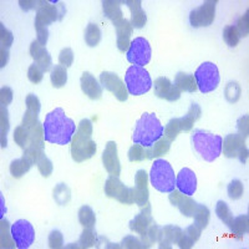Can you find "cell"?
Here are the masks:
<instances>
[{
  "mask_svg": "<svg viewBox=\"0 0 249 249\" xmlns=\"http://www.w3.org/2000/svg\"><path fill=\"white\" fill-rule=\"evenodd\" d=\"M20 6L24 9V10H31V9L34 8H39V5L37 4H40V1H24V0H20L19 1Z\"/></svg>",
  "mask_w": 249,
  "mask_h": 249,
  "instance_id": "59",
  "label": "cell"
},
{
  "mask_svg": "<svg viewBox=\"0 0 249 249\" xmlns=\"http://www.w3.org/2000/svg\"><path fill=\"white\" fill-rule=\"evenodd\" d=\"M102 164L111 176H120L121 163L117 155V144L115 141H108L102 153Z\"/></svg>",
  "mask_w": 249,
  "mask_h": 249,
  "instance_id": "15",
  "label": "cell"
},
{
  "mask_svg": "<svg viewBox=\"0 0 249 249\" xmlns=\"http://www.w3.org/2000/svg\"><path fill=\"white\" fill-rule=\"evenodd\" d=\"M0 66L4 68L6 65V62H8L9 59V50H5V49H1L0 48Z\"/></svg>",
  "mask_w": 249,
  "mask_h": 249,
  "instance_id": "60",
  "label": "cell"
},
{
  "mask_svg": "<svg viewBox=\"0 0 249 249\" xmlns=\"http://www.w3.org/2000/svg\"><path fill=\"white\" fill-rule=\"evenodd\" d=\"M163 132H164V136L167 137L171 142L175 141L177 139L179 133L183 132L182 131V124L179 119H172L167 124H166V127L163 128Z\"/></svg>",
  "mask_w": 249,
  "mask_h": 249,
  "instance_id": "39",
  "label": "cell"
},
{
  "mask_svg": "<svg viewBox=\"0 0 249 249\" xmlns=\"http://www.w3.org/2000/svg\"><path fill=\"white\" fill-rule=\"evenodd\" d=\"M223 39L227 43V45L231 46V48H234L239 43V34H238L237 28L234 25H228L224 28L223 30Z\"/></svg>",
  "mask_w": 249,
  "mask_h": 249,
  "instance_id": "44",
  "label": "cell"
},
{
  "mask_svg": "<svg viewBox=\"0 0 249 249\" xmlns=\"http://www.w3.org/2000/svg\"><path fill=\"white\" fill-rule=\"evenodd\" d=\"M71 198L70 188L65 183H59L54 188V199L60 206H65Z\"/></svg>",
  "mask_w": 249,
  "mask_h": 249,
  "instance_id": "38",
  "label": "cell"
},
{
  "mask_svg": "<svg viewBox=\"0 0 249 249\" xmlns=\"http://www.w3.org/2000/svg\"><path fill=\"white\" fill-rule=\"evenodd\" d=\"M217 0H207L198 8L193 9L190 14V23L193 28L210 26L215 17Z\"/></svg>",
  "mask_w": 249,
  "mask_h": 249,
  "instance_id": "13",
  "label": "cell"
},
{
  "mask_svg": "<svg viewBox=\"0 0 249 249\" xmlns=\"http://www.w3.org/2000/svg\"><path fill=\"white\" fill-rule=\"evenodd\" d=\"M49 247L53 249H60L64 247V237L60 231H53L49 234Z\"/></svg>",
  "mask_w": 249,
  "mask_h": 249,
  "instance_id": "54",
  "label": "cell"
},
{
  "mask_svg": "<svg viewBox=\"0 0 249 249\" xmlns=\"http://www.w3.org/2000/svg\"><path fill=\"white\" fill-rule=\"evenodd\" d=\"M153 223H155V221H153L152 213H151V204L147 203L146 206L142 207L141 212L130 222V230L140 234V237H141L147 232V230Z\"/></svg>",
  "mask_w": 249,
  "mask_h": 249,
  "instance_id": "18",
  "label": "cell"
},
{
  "mask_svg": "<svg viewBox=\"0 0 249 249\" xmlns=\"http://www.w3.org/2000/svg\"><path fill=\"white\" fill-rule=\"evenodd\" d=\"M12 238L14 239L17 248L26 249L34 243L35 241V230L30 222L25 219H19L10 227Z\"/></svg>",
  "mask_w": 249,
  "mask_h": 249,
  "instance_id": "12",
  "label": "cell"
},
{
  "mask_svg": "<svg viewBox=\"0 0 249 249\" xmlns=\"http://www.w3.org/2000/svg\"><path fill=\"white\" fill-rule=\"evenodd\" d=\"M124 84L128 91V95L141 96L151 90L152 80L148 71L142 66L132 65L127 69L124 75Z\"/></svg>",
  "mask_w": 249,
  "mask_h": 249,
  "instance_id": "7",
  "label": "cell"
},
{
  "mask_svg": "<svg viewBox=\"0 0 249 249\" xmlns=\"http://www.w3.org/2000/svg\"><path fill=\"white\" fill-rule=\"evenodd\" d=\"M248 115H244V116H242L241 119L238 120V131H239V135L244 137V139L248 137Z\"/></svg>",
  "mask_w": 249,
  "mask_h": 249,
  "instance_id": "57",
  "label": "cell"
},
{
  "mask_svg": "<svg viewBox=\"0 0 249 249\" xmlns=\"http://www.w3.org/2000/svg\"><path fill=\"white\" fill-rule=\"evenodd\" d=\"M0 130H1V147H6V133L9 130V120H8V111H6V106L1 105V126H0Z\"/></svg>",
  "mask_w": 249,
  "mask_h": 249,
  "instance_id": "48",
  "label": "cell"
},
{
  "mask_svg": "<svg viewBox=\"0 0 249 249\" xmlns=\"http://www.w3.org/2000/svg\"><path fill=\"white\" fill-rule=\"evenodd\" d=\"M249 230V217L248 214H242L237 218H233L231 231L234 234V237L242 238L244 234L248 233Z\"/></svg>",
  "mask_w": 249,
  "mask_h": 249,
  "instance_id": "32",
  "label": "cell"
},
{
  "mask_svg": "<svg viewBox=\"0 0 249 249\" xmlns=\"http://www.w3.org/2000/svg\"><path fill=\"white\" fill-rule=\"evenodd\" d=\"M100 84L102 88H105L106 90L112 92L119 101L124 102L128 99V91L126 89V85L124 84L119 75L115 72H110V71H104L100 75Z\"/></svg>",
  "mask_w": 249,
  "mask_h": 249,
  "instance_id": "14",
  "label": "cell"
},
{
  "mask_svg": "<svg viewBox=\"0 0 249 249\" xmlns=\"http://www.w3.org/2000/svg\"><path fill=\"white\" fill-rule=\"evenodd\" d=\"M173 85L179 91H186V92H196L198 89L195 76L192 74H187V72H178L176 75Z\"/></svg>",
  "mask_w": 249,
  "mask_h": 249,
  "instance_id": "28",
  "label": "cell"
},
{
  "mask_svg": "<svg viewBox=\"0 0 249 249\" xmlns=\"http://www.w3.org/2000/svg\"><path fill=\"white\" fill-rule=\"evenodd\" d=\"M79 222L84 228L88 230H93V227L96 224V215L93 213L92 208L89 206H82L79 210Z\"/></svg>",
  "mask_w": 249,
  "mask_h": 249,
  "instance_id": "31",
  "label": "cell"
},
{
  "mask_svg": "<svg viewBox=\"0 0 249 249\" xmlns=\"http://www.w3.org/2000/svg\"><path fill=\"white\" fill-rule=\"evenodd\" d=\"M121 4L122 1H117V0H105V1H102L104 14H105V17L107 19H110L112 21L113 25L124 19V17H122L124 14H122L121 10Z\"/></svg>",
  "mask_w": 249,
  "mask_h": 249,
  "instance_id": "27",
  "label": "cell"
},
{
  "mask_svg": "<svg viewBox=\"0 0 249 249\" xmlns=\"http://www.w3.org/2000/svg\"><path fill=\"white\" fill-rule=\"evenodd\" d=\"M25 104H26V110L39 115L40 108H41V104H40V100L37 99L36 95H34V93H29L25 99Z\"/></svg>",
  "mask_w": 249,
  "mask_h": 249,
  "instance_id": "52",
  "label": "cell"
},
{
  "mask_svg": "<svg viewBox=\"0 0 249 249\" xmlns=\"http://www.w3.org/2000/svg\"><path fill=\"white\" fill-rule=\"evenodd\" d=\"M96 150V142L92 140V122L89 119L81 120L71 141V157L80 163L90 160Z\"/></svg>",
  "mask_w": 249,
  "mask_h": 249,
  "instance_id": "2",
  "label": "cell"
},
{
  "mask_svg": "<svg viewBox=\"0 0 249 249\" xmlns=\"http://www.w3.org/2000/svg\"><path fill=\"white\" fill-rule=\"evenodd\" d=\"M215 213H217L218 218H219V219H221V221L223 222L228 228H231L233 218L234 217H233L232 212H231L230 210V207H228V204H227L226 202L224 201L217 202V206H215Z\"/></svg>",
  "mask_w": 249,
  "mask_h": 249,
  "instance_id": "36",
  "label": "cell"
},
{
  "mask_svg": "<svg viewBox=\"0 0 249 249\" xmlns=\"http://www.w3.org/2000/svg\"><path fill=\"white\" fill-rule=\"evenodd\" d=\"M193 76L197 82V88L202 93L214 91L219 85V81H221L217 65L210 61L203 62L202 65H199Z\"/></svg>",
  "mask_w": 249,
  "mask_h": 249,
  "instance_id": "8",
  "label": "cell"
},
{
  "mask_svg": "<svg viewBox=\"0 0 249 249\" xmlns=\"http://www.w3.org/2000/svg\"><path fill=\"white\" fill-rule=\"evenodd\" d=\"M150 181L153 188L162 193H171L176 190V176L172 166L164 160H156L150 172Z\"/></svg>",
  "mask_w": 249,
  "mask_h": 249,
  "instance_id": "6",
  "label": "cell"
},
{
  "mask_svg": "<svg viewBox=\"0 0 249 249\" xmlns=\"http://www.w3.org/2000/svg\"><path fill=\"white\" fill-rule=\"evenodd\" d=\"M105 195L124 204L135 203V188L124 186L119 176H110L105 182Z\"/></svg>",
  "mask_w": 249,
  "mask_h": 249,
  "instance_id": "9",
  "label": "cell"
},
{
  "mask_svg": "<svg viewBox=\"0 0 249 249\" xmlns=\"http://www.w3.org/2000/svg\"><path fill=\"white\" fill-rule=\"evenodd\" d=\"M210 215L211 212L208 210V207L204 206V204H197V208H196L195 213H193V218H195V223L198 224L202 228H206L210 223Z\"/></svg>",
  "mask_w": 249,
  "mask_h": 249,
  "instance_id": "37",
  "label": "cell"
},
{
  "mask_svg": "<svg viewBox=\"0 0 249 249\" xmlns=\"http://www.w3.org/2000/svg\"><path fill=\"white\" fill-rule=\"evenodd\" d=\"M249 13L246 12V14L241 18V19L238 20L237 23V31L238 34H239V37L242 36H248V31H249Z\"/></svg>",
  "mask_w": 249,
  "mask_h": 249,
  "instance_id": "55",
  "label": "cell"
},
{
  "mask_svg": "<svg viewBox=\"0 0 249 249\" xmlns=\"http://www.w3.org/2000/svg\"><path fill=\"white\" fill-rule=\"evenodd\" d=\"M121 248H127V249H140L144 248V244L142 243L141 239L135 238L133 235H127L124 237L121 242Z\"/></svg>",
  "mask_w": 249,
  "mask_h": 249,
  "instance_id": "53",
  "label": "cell"
},
{
  "mask_svg": "<svg viewBox=\"0 0 249 249\" xmlns=\"http://www.w3.org/2000/svg\"><path fill=\"white\" fill-rule=\"evenodd\" d=\"M202 231H203V228L196 223H193L192 226L190 227H187L186 230H184V232L182 233L181 237H179L178 242H177L179 248L181 249L192 248L193 244L198 241L199 237H201Z\"/></svg>",
  "mask_w": 249,
  "mask_h": 249,
  "instance_id": "26",
  "label": "cell"
},
{
  "mask_svg": "<svg viewBox=\"0 0 249 249\" xmlns=\"http://www.w3.org/2000/svg\"><path fill=\"white\" fill-rule=\"evenodd\" d=\"M36 164H37V168H39V172L41 173L43 177H49V176L53 173V170H54L53 162L46 157L45 153L40 157V160L37 161Z\"/></svg>",
  "mask_w": 249,
  "mask_h": 249,
  "instance_id": "47",
  "label": "cell"
},
{
  "mask_svg": "<svg viewBox=\"0 0 249 249\" xmlns=\"http://www.w3.org/2000/svg\"><path fill=\"white\" fill-rule=\"evenodd\" d=\"M126 56H127L128 62L143 68L151 61V56H152L150 43L144 37H136L133 41H131Z\"/></svg>",
  "mask_w": 249,
  "mask_h": 249,
  "instance_id": "11",
  "label": "cell"
},
{
  "mask_svg": "<svg viewBox=\"0 0 249 249\" xmlns=\"http://www.w3.org/2000/svg\"><path fill=\"white\" fill-rule=\"evenodd\" d=\"M43 126L45 141L60 146L70 143L76 132L75 122L66 116L65 111L61 107L55 108L48 113Z\"/></svg>",
  "mask_w": 249,
  "mask_h": 249,
  "instance_id": "1",
  "label": "cell"
},
{
  "mask_svg": "<svg viewBox=\"0 0 249 249\" xmlns=\"http://www.w3.org/2000/svg\"><path fill=\"white\" fill-rule=\"evenodd\" d=\"M101 30L96 24L90 23L85 29V43L90 48H95L101 41Z\"/></svg>",
  "mask_w": 249,
  "mask_h": 249,
  "instance_id": "35",
  "label": "cell"
},
{
  "mask_svg": "<svg viewBox=\"0 0 249 249\" xmlns=\"http://www.w3.org/2000/svg\"><path fill=\"white\" fill-rule=\"evenodd\" d=\"M122 3L126 4L131 10V26L135 29L143 28L147 23V17H146V13L142 9L141 1L140 0H126V1H122Z\"/></svg>",
  "mask_w": 249,
  "mask_h": 249,
  "instance_id": "25",
  "label": "cell"
},
{
  "mask_svg": "<svg viewBox=\"0 0 249 249\" xmlns=\"http://www.w3.org/2000/svg\"><path fill=\"white\" fill-rule=\"evenodd\" d=\"M170 148H171V141L166 136L164 137L162 136L161 139H160L157 142H155L151 147H147L148 160L162 157V156H164L168 151H170Z\"/></svg>",
  "mask_w": 249,
  "mask_h": 249,
  "instance_id": "30",
  "label": "cell"
},
{
  "mask_svg": "<svg viewBox=\"0 0 249 249\" xmlns=\"http://www.w3.org/2000/svg\"><path fill=\"white\" fill-rule=\"evenodd\" d=\"M30 55L31 57L35 60V64H37L45 72L50 70L51 66H53V61H51V56L50 54H49V51L46 50L45 46L41 45L37 40H35V41L31 43Z\"/></svg>",
  "mask_w": 249,
  "mask_h": 249,
  "instance_id": "22",
  "label": "cell"
},
{
  "mask_svg": "<svg viewBox=\"0 0 249 249\" xmlns=\"http://www.w3.org/2000/svg\"><path fill=\"white\" fill-rule=\"evenodd\" d=\"M37 124H39V115L26 110L25 115H24L23 117V124H21V126H24V127L26 128H31L34 127V126H36Z\"/></svg>",
  "mask_w": 249,
  "mask_h": 249,
  "instance_id": "56",
  "label": "cell"
},
{
  "mask_svg": "<svg viewBox=\"0 0 249 249\" xmlns=\"http://www.w3.org/2000/svg\"><path fill=\"white\" fill-rule=\"evenodd\" d=\"M80 84H81V90L82 92L88 95L91 100H99L102 96V86L101 84L97 82V80L95 79L91 72L85 71L84 74L81 75V79H80Z\"/></svg>",
  "mask_w": 249,
  "mask_h": 249,
  "instance_id": "21",
  "label": "cell"
},
{
  "mask_svg": "<svg viewBox=\"0 0 249 249\" xmlns=\"http://www.w3.org/2000/svg\"><path fill=\"white\" fill-rule=\"evenodd\" d=\"M201 115L202 110L201 107H199V105L193 102L192 105H191L190 110H188V112H187V115H184V117H181V119H179L182 124V131L188 132V131L192 130L193 124H195V122L201 117Z\"/></svg>",
  "mask_w": 249,
  "mask_h": 249,
  "instance_id": "29",
  "label": "cell"
},
{
  "mask_svg": "<svg viewBox=\"0 0 249 249\" xmlns=\"http://www.w3.org/2000/svg\"><path fill=\"white\" fill-rule=\"evenodd\" d=\"M182 233H183V231L177 226H164L163 228H160L159 238H157L160 248L170 249L172 247L171 244L178 242Z\"/></svg>",
  "mask_w": 249,
  "mask_h": 249,
  "instance_id": "24",
  "label": "cell"
},
{
  "mask_svg": "<svg viewBox=\"0 0 249 249\" xmlns=\"http://www.w3.org/2000/svg\"><path fill=\"white\" fill-rule=\"evenodd\" d=\"M0 101L1 105L6 106L13 101V90L10 88H3L0 90Z\"/></svg>",
  "mask_w": 249,
  "mask_h": 249,
  "instance_id": "58",
  "label": "cell"
},
{
  "mask_svg": "<svg viewBox=\"0 0 249 249\" xmlns=\"http://www.w3.org/2000/svg\"><path fill=\"white\" fill-rule=\"evenodd\" d=\"M224 97L231 104L237 102L239 100V97H241V86L238 85V82L231 81L227 84L226 89H224Z\"/></svg>",
  "mask_w": 249,
  "mask_h": 249,
  "instance_id": "42",
  "label": "cell"
},
{
  "mask_svg": "<svg viewBox=\"0 0 249 249\" xmlns=\"http://www.w3.org/2000/svg\"><path fill=\"white\" fill-rule=\"evenodd\" d=\"M128 160L131 162H141L144 160H148L147 156V147H143L141 144L135 143L132 147L128 150Z\"/></svg>",
  "mask_w": 249,
  "mask_h": 249,
  "instance_id": "41",
  "label": "cell"
},
{
  "mask_svg": "<svg viewBox=\"0 0 249 249\" xmlns=\"http://www.w3.org/2000/svg\"><path fill=\"white\" fill-rule=\"evenodd\" d=\"M29 139H30V133H29V128L24 127V126H18L14 131V141L15 143L25 150L29 144Z\"/></svg>",
  "mask_w": 249,
  "mask_h": 249,
  "instance_id": "43",
  "label": "cell"
},
{
  "mask_svg": "<svg viewBox=\"0 0 249 249\" xmlns=\"http://www.w3.org/2000/svg\"><path fill=\"white\" fill-rule=\"evenodd\" d=\"M155 95L167 101H177L181 97V91L173 85L167 77H159L155 80Z\"/></svg>",
  "mask_w": 249,
  "mask_h": 249,
  "instance_id": "17",
  "label": "cell"
},
{
  "mask_svg": "<svg viewBox=\"0 0 249 249\" xmlns=\"http://www.w3.org/2000/svg\"><path fill=\"white\" fill-rule=\"evenodd\" d=\"M59 62L60 65L66 69L72 65V62H74V53H72V50L70 48H65L60 51Z\"/></svg>",
  "mask_w": 249,
  "mask_h": 249,
  "instance_id": "50",
  "label": "cell"
},
{
  "mask_svg": "<svg viewBox=\"0 0 249 249\" xmlns=\"http://www.w3.org/2000/svg\"><path fill=\"white\" fill-rule=\"evenodd\" d=\"M227 192H228L230 198L233 199V201H235V199H239L242 196H243V192H244L243 183H242L239 179H233V181L228 184Z\"/></svg>",
  "mask_w": 249,
  "mask_h": 249,
  "instance_id": "46",
  "label": "cell"
},
{
  "mask_svg": "<svg viewBox=\"0 0 249 249\" xmlns=\"http://www.w3.org/2000/svg\"><path fill=\"white\" fill-rule=\"evenodd\" d=\"M168 198H170L171 204L177 207L184 217H193V213H195L198 203L191 196L184 195V193L179 192L178 190H173Z\"/></svg>",
  "mask_w": 249,
  "mask_h": 249,
  "instance_id": "16",
  "label": "cell"
},
{
  "mask_svg": "<svg viewBox=\"0 0 249 249\" xmlns=\"http://www.w3.org/2000/svg\"><path fill=\"white\" fill-rule=\"evenodd\" d=\"M222 151L228 159L238 157L242 163H246L248 160V148L246 146V139L239 133H231L224 137L222 141Z\"/></svg>",
  "mask_w": 249,
  "mask_h": 249,
  "instance_id": "10",
  "label": "cell"
},
{
  "mask_svg": "<svg viewBox=\"0 0 249 249\" xmlns=\"http://www.w3.org/2000/svg\"><path fill=\"white\" fill-rule=\"evenodd\" d=\"M135 203L143 207L148 203V175L144 170H140L135 176Z\"/></svg>",
  "mask_w": 249,
  "mask_h": 249,
  "instance_id": "19",
  "label": "cell"
},
{
  "mask_svg": "<svg viewBox=\"0 0 249 249\" xmlns=\"http://www.w3.org/2000/svg\"><path fill=\"white\" fill-rule=\"evenodd\" d=\"M0 40H1V49H5V50H9L14 40L12 33L3 24H0Z\"/></svg>",
  "mask_w": 249,
  "mask_h": 249,
  "instance_id": "51",
  "label": "cell"
},
{
  "mask_svg": "<svg viewBox=\"0 0 249 249\" xmlns=\"http://www.w3.org/2000/svg\"><path fill=\"white\" fill-rule=\"evenodd\" d=\"M54 4L50 3V1H40V5L36 10L35 29H36L37 33V41L41 45H45L48 43V26L56 20H61L62 17L65 15L64 4L59 3V5H54Z\"/></svg>",
  "mask_w": 249,
  "mask_h": 249,
  "instance_id": "4",
  "label": "cell"
},
{
  "mask_svg": "<svg viewBox=\"0 0 249 249\" xmlns=\"http://www.w3.org/2000/svg\"><path fill=\"white\" fill-rule=\"evenodd\" d=\"M163 136V126L155 113L144 112L136 122L132 140L143 147H151Z\"/></svg>",
  "mask_w": 249,
  "mask_h": 249,
  "instance_id": "3",
  "label": "cell"
},
{
  "mask_svg": "<svg viewBox=\"0 0 249 249\" xmlns=\"http://www.w3.org/2000/svg\"><path fill=\"white\" fill-rule=\"evenodd\" d=\"M117 35V48L122 53H127L128 48L131 45V35H132V26L128 20L122 19L117 24H115Z\"/></svg>",
  "mask_w": 249,
  "mask_h": 249,
  "instance_id": "23",
  "label": "cell"
},
{
  "mask_svg": "<svg viewBox=\"0 0 249 249\" xmlns=\"http://www.w3.org/2000/svg\"><path fill=\"white\" fill-rule=\"evenodd\" d=\"M31 166H33V163L23 156L21 159L14 160V161L10 163V173H12V176L14 178H20V177H23V176L30 170Z\"/></svg>",
  "mask_w": 249,
  "mask_h": 249,
  "instance_id": "33",
  "label": "cell"
},
{
  "mask_svg": "<svg viewBox=\"0 0 249 249\" xmlns=\"http://www.w3.org/2000/svg\"><path fill=\"white\" fill-rule=\"evenodd\" d=\"M12 232L9 233V222L6 219H1V247L3 248H13L17 247L14 239H10Z\"/></svg>",
  "mask_w": 249,
  "mask_h": 249,
  "instance_id": "45",
  "label": "cell"
},
{
  "mask_svg": "<svg viewBox=\"0 0 249 249\" xmlns=\"http://www.w3.org/2000/svg\"><path fill=\"white\" fill-rule=\"evenodd\" d=\"M80 248H92V247L97 246L99 241H97V234L93 232V230H88L84 228L81 237L79 239Z\"/></svg>",
  "mask_w": 249,
  "mask_h": 249,
  "instance_id": "40",
  "label": "cell"
},
{
  "mask_svg": "<svg viewBox=\"0 0 249 249\" xmlns=\"http://www.w3.org/2000/svg\"><path fill=\"white\" fill-rule=\"evenodd\" d=\"M176 187H178L179 192L187 196L195 195L197 191V177L190 168H182L178 176L176 177Z\"/></svg>",
  "mask_w": 249,
  "mask_h": 249,
  "instance_id": "20",
  "label": "cell"
},
{
  "mask_svg": "<svg viewBox=\"0 0 249 249\" xmlns=\"http://www.w3.org/2000/svg\"><path fill=\"white\" fill-rule=\"evenodd\" d=\"M221 136L204 130H195L191 135V142L195 151L207 162H213L222 153Z\"/></svg>",
  "mask_w": 249,
  "mask_h": 249,
  "instance_id": "5",
  "label": "cell"
},
{
  "mask_svg": "<svg viewBox=\"0 0 249 249\" xmlns=\"http://www.w3.org/2000/svg\"><path fill=\"white\" fill-rule=\"evenodd\" d=\"M50 79L51 84H53L54 88H62V86H65L66 82H68V70H66V68H64V66L61 65H55L54 68L51 69Z\"/></svg>",
  "mask_w": 249,
  "mask_h": 249,
  "instance_id": "34",
  "label": "cell"
},
{
  "mask_svg": "<svg viewBox=\"0 0 249 249\" xmlns=\"http://www.w3.org/2000/svg\"><path fill=\"white\" fill-rule=\"evenodd\" d=\"M44 72H45V71L40 68L37 64H35L34 62V64H33V65H30V68H29L28 77H29V80L33 82V84H39V82L43 80Z\"/></svg>",
  "mask_w": 249,
  "mask_h": 249,
  "instance_id": "49",
  "label": "cell"
}]
</instances>
